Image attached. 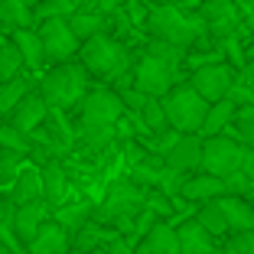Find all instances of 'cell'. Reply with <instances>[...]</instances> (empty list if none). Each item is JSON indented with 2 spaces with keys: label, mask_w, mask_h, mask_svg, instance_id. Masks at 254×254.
Returning <instances> with one entry per match:
<instances>
[{
  "label": "cell",
  "mask_w": 254,
  "mask_h": 254,
  "mask_svg": "<svg viewBox=\"0 0 254 254\" xmlns=\"http://www.w3.org/2000/svg\"><path fill=\"white\" fill-rule=\"evenodd\" d=\"M183 68H186V49L147 39L140 59L134 62V88L147 98H163L173 85H180Z\"/></svg>",
  "instance_id": "cell-1"
},
{
  "label": "cell",
  "mask_w": 254,
  "mask_h": 254,
  "mask_svg": "<svg viewBox=\"0 0 254 254\" xmlns=\"http://www.w3.org/2000/svg\"><path fill=\"white\" fill-rule=\"evenodd\" d=\"M143 30L150 39L170 43L176 49H192L195 39L205 36V23H202L199 10H189L183 3H157V7H150Z\"/></svg>",
  "instance_id": "cell-2"
},
{
  "label": "cell",
  "mask_w": 254,
  "mask_h": 254,
  "mask_svg": "<svg viewBox=\"0 0 254 254\" xmlns=\"http://www.w3.org/2000/svg\"><path fill=\"white\" fill-rule=\"evenodd\" d=\"M39 95L49 105V111H75L82 105V98L91 91V75L78 59L49 65V72L39 75Z\"/></svg>",
  "instance_id": "cell-3"
},
{
  "label": "cell",
  "mask_w": 254,
  "mask_h": 254,
  "mask_svg": "<svg viewBox=\"0 0 254 254\" xmlns=\"http://www.w3.org/2000/svg\"><path fill=\"white\" fill-rule=\"evenodd\" d=\"M143 199H147V189L137 186L130 176H121V180H111L105 189V199L95 202V222L101 225H114L121 235L130 232L134 218L140 215Z\"/></svg>",
  "instance_id": "cell-4"
},
{
  "label": "cell",
  "mask_w": 254,
  "mask_h": 254,
  "mask_svg": "<svg viewBox=\"0 0 254 254\" xmlns=\"http://www.w3.org/2000/svg\"><path fill=\"white\" fill-rule=\"evenodd\" d=\"M78 62L85 65V72L91 78H105V82H111L114 75L124 72L127 65H134L124 39H118L114 33H101V36L85 39L82 49H78Z\"/></svg>",
  "instance_id": "cell-5"
},
{
  "label": "cell",
  "mask_w": 254,
  "mask_h": 254,
  "mask_svg": "<svg viewBox=\"0 0 254 254\" xmlns=\"http://www.w3.org/2000/svg\"><path fill=\"white\" fill-rule=\"evenodd\" d=\"M160 101H163L166 121H170L173 130H180V134H199L202 121H205V111H209V101H205L189 82L173 85Z\"/></svg>",
  "instance_id": "cell-6"
},
{
  "label": "cell",
  "mask_w": 254,
  "mask_h": 254,
  "mask_svg": "<svg viewBox=\"0 0 254 254\" xmlns=\"http://www.w3.org/2000/svg\"><path fill=\"white\" fill-rule=\"evenodd\" d=\"M245 163V147L238 140H232L228 134L202 137V173H212L218 180H228L232 173L241 170Z\"/></svg>",
  "instance_id": "cell-7"
},
{
  "label": "cell",
  "mask_w": 254,
  "mask_h": 254,
  "mask_svg": "<svg viewBox=\"0 0 254 254\" xmlns=\"http://www.w3.org/2000/svg\"><path fill=\"white\" fill-rule=\"evenodd\" d=\"M199 16L205 23V33L215 36L218 43L222 39H232L241 33V23H245V13H241L238 0H202L199 7Z\"/></svg>",
  "instance_id": "cell-8"
},
{
  "label": "cell",
  "mask_w": 254,
  "mask_h": 254,
  "mask_svg": "<svg viewBox=\"0 0 254 254\" xmlns=\"http://www.w3.org/2000/svg\"><path fill=\"white\" fill-rule=\"evenodd\" d=\"M36 30H39V39H43L46 62H49V65L78 59L82 43H78V36L72 33L68 20H43V23H36Z\"/></svg>",
  "instance_id": "cell-9"
},
{
  "label": "cell",
  "mask_w": 254,
  "mask_h": 254,
  "mask_svg": "<svg viewBox=\"0 0 254 254\" xmlns=\"http://www.w3.org/2000/svg\"><path fill=\"white\" fill-rule=\"evenodd\" d=\"M235 78H238V68L232 65V62H209V65H199L189 72V85H192L195 91H199L205 101H222L228 91H232Z\"/></svg>",
  "instance_id": "cell-10"
},
{
  "label": "cell",
  "mask_w": 254,
  "mask_h": 254,
  "mask_svg": "<svg viewBox=\"0 0 254 254\" xmlns=\"http://www.w3.org/2000/svg\"><path fill=\"white\" fill-rule=\"evenodd\" d=\"M39 173H43V202L49 205V212H53L68 199V189H72L68 170L59 157H53V160H46V163H39Z\"/></svg>",
  "instance_id": "cell-11"
},
{
  "label": "cell",
  "mask_w": 254,
  "mask_h": 254,
  "mask_svg": "<svg viewBox=\"0 0 254 254\" xmlns=\"http://www.w3.org/2000/svg\"><path fill=\"white\" fill-rule=\"evenodd\" d=\"M68 251H72V235L53 218H46L39 225V232L23 248V254H68Z\"/></svg>",
  "instance_id": "cell-12"
},
{
  "label": "cell",
  "mask_w": 254,
  "mask_h": 254,
  "mask_svg": "<svg viewBox=\"0 0 254 254\" xmlns=\"http://www.w3.org/2000/svg\"><path fill=\"white\" fill-rule=\"evenodd\" d=\"M46 118H49V105L43 101L39 88H33L30 95H23V101L7 114V124H13L16 130H23V134H33L36 127H43Z\"/></svg>",
  "instance_id": "cell-13"
},
{
  "label": "cell",
  "mask_w": 254,
  "mask_h": 254,
  "mask_svg": "<svg viewBox=\"0 0 254 254\" xmlns=\"http://www.w3.org/2000/svg\"><path fill=\"white\" fill-rule=\"evenodd\" d=\"M166 166L176 173H195L202 166V134H180V140L173 143V150L166 153Z\"/></svg>",
  "instance_id": "cell-14"
},
{
  "label": "cell",
  "mask_w": 254,
  "mask_h": 254,
  "mask_svg": "<svg viewBox=\"0 0 254 254\" xmlns=\"http://www.w3.org/2000/svg\"><path fill=\"white\" fill-rule=\"evenodd\" d=\"M49 218H53V222H59L68 235H75L78 228H85V225L95 218V202L85 199V195H75V199H65L59 209L49 212Z\"/></svg>",
  "instance_id": "cell-15"
},
{
  "label": "cell",
  "mask_w": 254,
  "mask_h": 254,
  "mask_svg": "<svg viewBox=\"0 0 254 254\" xmlns=\"http://www.w3.org/2000/svg\"><path fill=\"white\" fill-rule=\"evenodd\" d=\"M228 192V186H225V180H218V176H212V173H189L186 176V186H183V195L180 199L186 202H195V205H202V202H212V199H222V195Z\"/></svg>",
  "instance_id": "cell-16"
},
{
  "label": "cell",
  "mask_w": 254,
  "mask_h": 254,
  "mask_svg": "<svg viewBox=\"0 0 254 254\" xmlns=\"http://www.w3.org/2000/svg\"><path fill=\"white\" fill-rule=\"evenodd\" d=\"M46 218H49V205H46L43 199L16 205V209H13V235H16V241L26 248V241L39 232V225H43Z\"/></svg>",
  "instance_id": "cell-17"
},
{
  "label": "cell",
  "mask_w": 254,
  "mask_h": 254,
  "mask_svg": "<svg viewBox=\"0 0 254 254\" xmlns=\"http://www.w3.org/2000/svg\"><path fill=\"white\" fill-rule=\"evenodd\" d=\"M218 205H222L225 222H228V235L251 232V228H254V202H251V199L225 192L222 199H218Z\"/></svg>",
  "instance_id": "cell-18"
},
{
  "label": "cell",
  "mask_w": 254,
  "mask_h": 254,
  "mask_svg": "<svg viewBox=\"0 0 254 254\" xmlns=\"http://www.w3.org/2000/svg\"><path fill=\"white\" fill-rule=\"evenodd\" d=\"M176 235H180V254H218V245H215L218 238H212L195 218L180 222Z\"/></svg>",
  "instance_id": "cell-19"
},
{
  "label": "cell",
  "mask_w": 254,
  "mask_h": 254,
  "mask_svg": "<svg viewBox=\"0 0 254 254\" xmlns=\"http://www.w3.org/2000/svg\"><path fill=\"white\" fill-rule=\"evenodd\" d=\"M118 235L121 232L114 228V225H101V222L91 218L85 228H78V232L72 235V248L75 251H85V254H95V251H101V248H108Z\"/></svg>",
  "instance_id": "cell-20"
},
{
  "label": "cell",
  "mask_w": 254,
  "mask_h": 254,
  "mask_svg": "<svg viewBox=\"0 0 254 254\" xmlns=\"http://www.w3.org/2000/svg\"><path fill=\"white\" fill-rule=\"evenodd\" d=\"M10 39H13V46L20 49L23 65L30 68V72H43V65H46V49H43V39H39V30H36V26H26V30L10 33Z\"/></svg>",
  "instance_id": "cell-21"
},
{
  "label": "cell",
  "mask_w": 254,
  "mask_h": 254,
  "mask_svg": "<svg viewBox=\"0 0 254 254\" xmlns=\"http://www.w3.org/2000/svg\"><path fill=\"white\" fill-rule=\"evenodd\" d=\"M68 26H72V33L78 36V43H85V39H91V36L111 33V16L98 13V10H91V7H78L68 16Z\"/></svg>",
  "instance_id": "cell-22"
},
{
  "label": "cell",
  "mask_w": 254,
  "mask_h": 254,
  "mask_svg": "<svg viewBox=\"0 0 254 254\" xmlns=\"http://www.w3.org/2000/svg\"><path fill=\"white\" fill-rule=\"evenodd\" d=\"M36 199H43V173H39V166L26 163L16 173V180L10 183V202L23 205V202H36Z\"/></svg>",
  "instance_id": "cell-23"
},
{
  "label": "cell",
  "mask_w": 254,
  "mask_h": 254,
  "mask_svg": "<svg viewBox=\"0 0 254 254\" xmlns=\"http://www.w3.org/2000/svg\"><path fill=\"white\" fill-rule=\"evenodd\" d=\"M26 26H36L30 3H23V0H0V33L10 36V33L26 30Z\"/></svg>",
  "instance_id": "cell-24"
},
{
  "label": "cell",
  "mask_w": 254,
  "mask_h": 254,
  "mask_svg": "<svg viewBox=\"0 0 254 254\" xmlns=\"http://www.w3.org/2000/svg\"><path fill=\"white\" fill-rule=\"evenodd\" d=\"M140 245L147 248L150 254H180V235H176L173 225L153 222V225H150V232L140 238Z\"/></svg>",
  "instance_id": "cell-25"
},
{
  "label": "cell",
  "mask_w": 254,
  "mask_h": 254,
  "mask_svg": "<svg viewBox=\"0 0 254 254\" xmlns=\"http://www.w3.org/2000/svg\"><path fill=\"white\" fill-rule=\"evenodd\" d=\"M235 114H238V108H235L228 98H222V101H212L209 111H205V121H202V127H199V134H202V137L225 134V127L235 121Z\"/></svg>",
  "instance_id": "cell-26"
},
{
  "label": "cell",
  "mask_w": 254,
  "mask_h": 254,
  "mask_svg": "<svg viewBox=\"0 0 254 254\" xmlns=\"http://www.w3.org/2000/svg\"><path fill=\"white\" fill-rule=\"evenodd\" d=\"M163 170H166V160L160 157V153H147V157H143L137 166H130V170H127V176H130L137 186H143V189H157Z\"/></svg>",
  "instance_id": "cell-27"
},
{
  "label": "cell",
  "mask_w": 254,
  "mask_h": 254,
  "mask_svg": "<svg viewBox=\"0 0 254 254\" xmlns=\"http://www.w3.org/2000/svg\"><path fill=\"white\" fill-rule=\"evenodd\" d=\"M33 88H36V82L30 75H16L10 82H0V114H10L23 101V95H30Z\"/></svg>",
  "instance_id": "cell-28"
},
{
  "label": "cell",
  "mask_w": 254,
  "mask_h": 254,
  "mask_svg": "<svg viewBox=\"0 0 254 254\" xmlns=\"http://www.w3.org/2000/svg\"><path fill=\"white\" fill-rule=\"evenodd\" d=\"M195 222H199L212 238H225V235H228V222H225V212H222V205H218V199L202 202L199 209H195Z\"/></svg>",
  "instance_id": "cell-29"
},
{
  "label": "cell",
  "mask_w": 254,
  "mask_h": 254,
  "mask_svg": "<svg viewBox=\"0 0 254 254\" xmlns=\"http://www.w3.org/2000/svg\"><path fill=\"white\" fill-rule=\"evenodd\" d=\"M23 56L13 46V39H0V82H10L16 75H23Z\"/></svg>",
  "instance_id": "cell-30"
},
{
  "label": "cell",
  "mask_w": 254,
  "mask_h": 254,
  "mask_svg": "<svg viewBox=\"0 0 254 254\" xmlns=\"http://www.w3.org/2000/svg\"><path fill=\"white\" fill-rule=\"evenodd\" d=\"M75 3L72 0H36L33 3V20L43 23V20H68L75 13Z\"/></svg>",
  "instance_id": "cell-31"
},
{
  "label": "cell",
  "mask_w": 254,
  "mask_h": 254,
  "mask_svg": "<svg viewBox=\"0 0 254 254\" xmlns=\"http://www.w3.org/2000/svg\"><path fill=\"white\" fill-rule=\"evenodd\" d=\"M137 118H140L147 137H150V134H160V130H166V127H170L166 111H163V101H160V98H147V105L140 108V114H137Z\"/></svg>",
  "instance_id": "cell-32"
},
{
  "label": "cell",
  "mask_w": 254,
  "mask_h": 254,
  "mask_svg": "<svg viewBox=\"0 0 254 254\" xmlns=\"http://www.w3.org/2000/svg\"><path fill=\"white\" fill-rule=\"evenodd\" d=\"M0 150H13V153L33 157V137L16 130L13 124H0Z\"/></svg>",
  "instance_id": "cell-33"
},
{
  "label": "cell",
  "mask_w": 254,
  "mask_h": 254,
  "mask_svg": "<svg viewBox=\"0 0 254 254\" xmlns=\"http://www.w3.org/2000/svg\"><path fill=\"white\" fill-rule=\"evenodd\" d=\"M26 166V153H13V150H0V189L10 186L16 180V173Z\"/></svg>",
  "instance_id": "cell-34"
},
{
  "label": "cell",
  "mask_w": 254,
  "mask_h": 254,
  "mask_svg": "<svg viewBox=\"0 0 254 254\" xmlns=\"http://www.w3.org/2000/svg\"><path fill=\"white\" fill-rule=\"evenodd\" d=\"M173 202L170 195H163L160 189H147V199H143V209L153 212V218H160V222H166V218L173 215Z\"/></svg>",
  "instance_id": "cell-35"
},
{
  "label": "cell",
  "mask_w": 254,
  "mask_h": 254,
  "mask_svg": "<svg viewBox=\"0 0 254 254\" xmlns=\"http://www.w3.org/2000/svg\"><path fill=\"white\" fill-rule=\"evenodd\" d=\"M183 186H186V173H176V170H170L166 166L163 170V176H160V192L163 195H170V199H180L183 195Z\"/></svg>",
  "instance_id": "cell-36"
},
{
  "label": "cell",
  "mask_w": 254,
  "mask_h": 254,
  "mask_svg": "<svg viewBox=\"0 0 254 254\" xmlns=\"http://www.w3.org/2000/svg\"><path fill=\"white\" fill-rule=\"evenodd\" d=\"M225 251H228V254H254V228H251V232L232 235L228 245H225Z\"/></svg>",
  "instance_id": "cell-37"
},
{
  "label": "cell",
  "mask_w": 254,
  "mask_h": 254,
  "mask_svg": "<svg viewBox=\"0 0 254 254\" xmlns=\"http://www.w3.org/2000/svg\"><path fill=\"white\" fill-rule=\"evenodd\" d=\"M105 254H137V245L130 238H124V235H118V238L105 248Z\"/></svg>",
  "instance_id": "cell-38"
},
{
  "label": "cell",
  "mask_w": 254,
  "mask_h": 254,
  "mask_svg": "<svg viewBox=\"0 0 254 254\" xmlns=\"http://www.w3.org/2000/svg\"><path fill=\"white\" fill-rule=\"evenodd\" d=\"M88 7L98 10V13H105V16H111V13H118V10L124 7V0H88Z\"/></svg>",
  "instance_id": "cell-39"
},
{
  "label": "cell",
  "mask_w": 254,
  "mask_h": 254,
  "mask_svg": "<svg viewBox=\"0 0 254 254\" xmlns=\"http://www.w3.org/2000/svg\"><path fill=\"white\" fill-rule=\"evenodd\" d=\"M238 82H241V85H245V88H248V91H254V59H248V62H245V65H241V68H238Z\"/></svg>",
  "instance_id": "cell-40"
},
{
  "label": "cell",
  "mask_w": 254,
  "mask_h": 254,
  "mask_svg": "<svg viewBox=\"0 0 254 254\" xmlns=\"http://www.w3.org/2000/svg\"><path fill=\"white\" fill-rule=\"evenodd\" d=\"M235 118H241V121H251L254 124V105H248V108H238V114Z\"/></svg>",
  "instance_id": "cell-41"
},
{
  "label": "cell",
  "mask_w": 254,
  "mask_h": 254,
  "mask_svg": "<svg viewBox=\"0 0 254 254\" xmlns=\"http://www.w3.org/2000/svg\"><path fill=\"white\" fill-rule=\"evenodd\" d=\"M0 254H16V251H10V248L3 245V241H0Z\"/></svg>",
  "instance_id": "cell-42"
},
{
  "label": "cell",
  "mask_w": 254,
  "mask_h": 254,
  "mask_svg": "<svg viewBox=\"0 0 254 254\" xmlns=\"http://www.w3.org/2000/svg\"><path fill=\"white\" fill-rule=\"evenodd\" d=\"M75 7H88V0H72Z\"/></svg>",
  "instance_id": "cell-43"
},
{
  "label": "cell",
  "mask_w": 254,
  "mask_h": 254,
  "mask_svg": "<svg viewBox=\"0 0 254 254\" xmlns=\"http://www.w3.org/2000/svg\"><path fill=\"white\" fill-rule=\"evenodd\" d=\"M68 254H85V251H75V248H72V251H68Z\"/></svg>",
  "instance_id": "cell-44"
},
{
  "label": "cell",
  "mask_w": 254,
  "mask_h": 254,
  "mask_svg": "<svg viewBox=\"0 0 254 254\" xmlns=\"http://www.w3.org/2000/svg\"><path fill=\"white\" fill-rule=\"evenodd\" d=\"M166 3H183V0H166Z\"/></svg>",
  "instance_id": "cell-45"
},
{
  "label": "cell",
  "mask_w": 254,
  "mask_h": 254,
  "mask_svg": "<svg viewBox=\"0 0 254 254\" xmlns=\"http://www.w3.org/2000/svg\"><path fill=\"white\" fill-rule=\"evenodd\" d=\"M218 254H228V251H218Z\"/></svg>",
  "instance_id": "cell-46"
},
{
  "label": "cell",
  "mask_w": 254,
  "mask_h": 254,
  "mask_svg": "<svg viewBox=\"0 0 254 254\" xmlns=\"http://www.w3.org/2000/svg\"><path fill=\"white\" fill-rule=\"evenodd\" d=\"M0 199H3V192H0Z\"/></svg>",
  "instance_id": "cell-47"
}]
</instances>
